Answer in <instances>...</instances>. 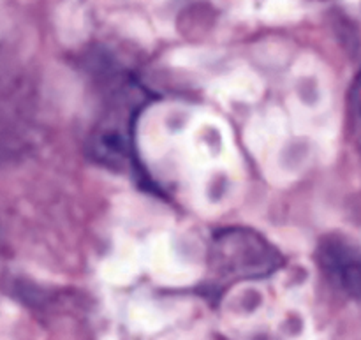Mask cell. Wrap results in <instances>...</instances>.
Instances as JSON below:
<instances>
[{
    "label": "cell",
    "instance_id": "cell-1",
    "mask_svg": "<svg viewBox=\"0 0 361 340\" xmlns=\"http://www.w3.org/2000/svg\"><path fill=\"white\" fill-rule=\"evenodd\" d=\"M282 257L270 242L250 229H224L210 247L212 274L221 277H264L281 268Z\"/></svg>",
    "mask_w": 361,
    "mask_h": 340
},
{
    "label": "cell",
    "instance_id": "cell-2",
    "mask_svg": "<svg viewBox=\"0 0 361 340\" xmlns=\"http://www.w3.org/2000/svg\"><path fill=\"white\" fill-rule=\"evenodd\" d=\"M323 265L331 279L349 295L361 296V256L342 245H330L323 250Z\"/></svg>",
    "mask_w": 361,
    "mask_h": 340
},
{
    "label": "cell",
    "instance_id": "cell-3",
    "mask_svg": "<svg viewBox=\"0 0 361 340\" xmlns=\"http://www.w3.org/2000/svg\"><path fill=\"white\" fill-rule=\"evenodd\" d=\"M348 111L353 141H355V145L361 152V73L355 78V81L351 85V90H349Z\"/></svg>",
    "mask_w": 361,
    "mask_h": 340
}]
</instances>
